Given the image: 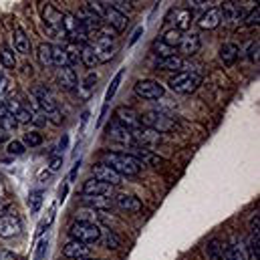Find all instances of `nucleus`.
<instances>
[{
    "mask_svg": "<svg viewBox=\"0 0 260 260\" xmlns=\"http://www.w3.org/2000/svg\"><path fill=\"white\" fill-rule=\"evenodd\" d=\"M101 164L115 170L119 176H127V178L139 176L141 168H143L135 157H131L129 153H117V151H103L101 153Z\"/></svg>",
    "mask_w": 260,
    "mask_h": 260,
    "instance_id": "1",
    "label": "nucleus"
},
{
    "mask_svg": "<svg viewBox=\"0 0 260 260\" xmlns=\"http://www.w3.org/2000/svg\"><path fill=\"white\" fill-rule=\"evenodd\" d=\"M69 234L73 240L83 242V244H95L101 238V228L95 222H75L69 228Z\"/></svg>",
    "mask_w": 260,
    "mask_h": 260,
    "instance_id": "2",
    "label": "nucleus"
},
{
    "mask_svg": "<svg viewBox=\"0 0 260 260\" xmlns=\"http://www.w3.org/2000/svg\"><path fill=\"white\" fill-rule=\"evenodd\" d=\"M202 83V75L200 73H192V71H182L178 75H174L170 79V89L176 91V93H182V95H188L196 91Z\"/></svg>",
    "mask_w": 260,
    "mask_h": 260,
    "instance_id": "3",
    "label": "nucleus"
},
{
    "mask_svg": "<svg viewBox=\"0 0 260 260\" xmlns=\"http://www.w3.org/2000/svg\"><path fill=\"white\" fill-rule=\"evenodd\" d=\"M139 123H143L147 129L157 131L159 135L161 133H168V131H172L176 127L174 119L168 117V115H164V113H159V111H147V113L139 115Z\"/></svg>",
    "mask_w": 260,
    "mask_h": 260,
    "instance_id": "4",
    "label": "nucleus"
},
{
    "mask_svg": "<svg viewBox=\"0 0 260 260\" xmlns=\"http://www.w3.org/2000/svg\"><path fill=\"white\" fill-rule=\"evenodd\" d=\"M133 91H135L137 97L147 99V101H155V99H161L164 97V87L157 81H151V79L137 81L135 87H133Z\"/></svg>",
    "mask_w": 260,
    "mask_h": 260,
    "instance_id": "5",
    "label": "nucleus"
},
{
    "mask_svg": "<svg viewBox=\"0 0 260 260\" xmlns=\"http://www.w3.org/2000/svg\"><path fill=\"white\" fill-rule=\"evenodd\" d=\"M43 20H45V24L53 30V35H55L57 39L67 37L65 30H63V12L57 10L53 4H45V6H43Z\"/></svg>",
    "mask_w": 260,
    "mask_h": 260,
    "instance_id": "6",
    "label": "nucleus"
},
{
    "mask_svg": "<svg viewBox=\"0 0 260 260\" xmlns=\"http://www.w3.org/2000/svg\"><path fill=\"white\" fill-rule=\"evenodd\" d=\"M105 131H107V137L113 139V141L119 143V145H127V147H133V145H135V139H133L131 131L127 129V127H123V125H119L117 121L107 123Z\"/></svg>",
    "mask_w": 260,
    "mask_h": 260,
    "instance_id": "7",
    "label": "nucleus"
},
{
    "mask_svg": "<svg viewBox=\"0 0 260 260\" xmlns=\"http://www.w3.org/2000/svg\"><path fill=\"white\" fill-rule=\"evenodd\" d=\"M131 135H133V139H135V145H139V147H145V149H149L151 151V147H155L159 141H161V135L157 133V131L153 129H147V127H137L135 131H131Z\"/></svg>",
    "mask_w": 260,
    "mask_h": 260,
    "instance_id": "8",
    "label": "nucleus"
},
{
    "mask_svg": "<svg viewBox=\"0 0 260 260\" xmlns=\"http://www.w3.org/2000/svg\"><path fill=\"white\" fill-rule=\"evenodd\" d=\"M32 99L37 101V105H39V109H45L47 113H51V111H55L57 109V101H55V97H53V93L47 89V87H43V85H37L35 89H32Z\"/></svg>",
    "mask_w": 260,
    "mask_h": 260,
    "instance_id": "9",
    "label": "nucleus"
},
{
    "mask_svg": "<svg viewBox=\"0 0 260 260\" xmlns=\"http://www.w3.org/2000/svg\"><path fill=\"white\" fill-rule=\"evenodd\" d=\"M91 172H93L95 180H99V182H103V184H109V186H119V184H123V176H119L115 170H111V168H107V166H103V164L93 166Z\"/></svg>",
    "mask_w": 260,
    "mask_h": 260,
    "instance_id": "10",
    "label": "nucleus"
},
{
    "mask_svg": "<svg viewBox=\"0 0 260 260\" xmlns=\"http://www.w3.org/2000/svg\"><path fill=\"white\" fill-rule=\"evenodd\" d=\"M20 230H22V226L16 216H12V214L0 216V238H14L20 234Z\"/></svg>",
    "mask_w": 260,
    "mask_h": 260,
    "instance_id": "11",
    "label": "nucleus"
},
{
    "mask_svg": "<svg viewBox=\"0 0 260 260\" xmlns=\"http://www.w3.org/2000/svg\"><path fill=\"white\" fill-rule=\"evenodd\" d=\"M115 121L123 127H127L129 131H135L137 127H141L139 123V115L131 109V107H117L115 109Z\"/></svg>",
    "mask_w": 260,
    "mask_h": 260,
    "instance_id": "12",
    "label": "nucleus"
},
{
    "mask_svg": "<svg viewBox=\"0 0 260 260\" xmlns=\"http://www.w3.org/2000/svg\"><path fill=\"white\" fill-rule=\"evenodd\" d=\"M4 105H6L8 113L16 119V123H28V121H32V119H35L32 111H30V109H26V107H22V105H20V101H16V99H6V101H4Z\"/></svg>",
    "mask_w": 260,
    "mask_h": 260,
    "instance_id": "13",
    "label": "nucleus"
},
{
    "mask_svg": "<svg viewBox=\"0 0 260 260\" xmlns=\"http://www.w3.org/2000/svg\"><path fill=\"white\" fill-rule=\"evenodd\" d=\"M105 4V14H103V18H105V22H107V26H111L115 32H121V30H125V26H127V16H123V14H119L117 10H113L111 6H107V2H103Z\"/></svg>",
    "mask_w": 260,
    "mask_h": 260,
    "instance_id": "14",
    "label": "nucleus"
},
{
    "mask_svg": "<svg viewBox=\"0 0 260 260\" xmlns=\"http://www.w3.org/2000/svg\"><path fill=\"white\" fill-rule=\"evenodd\" d=\"M77 20H79V24H81L87 32H91V30H95V32H97V30H99V26L103 24V20H101L97 14H93L87 6H83V8H81V12H79Z\"/></svg>",
    "mask_w": 260,
    "mask_h": 260,
    "instance_id": "15",
    "label": "nucleus"
},
{
    "mask_svg": "<svg viewBox=\"0 0 260 260\" xmlns=\"http://www.w3.org/2000/svg\"><path fill=\"white\" fill-rule=\"evenodd\" d=\"M131 157H135L139 164H145V166H153V168H157L159 166V155H155L153 151H149V149H145V147H139V145H133L131 147Z\"/></svg>",
    "mask_w": 260,
    "mask_h": 260,
    "instance_id": "16",
    "label": "nucleus"
},
{
    "mask_svg": "<svg viewBox=\"0 0 260 260\" xmlns=\"http://www.w3.org/2000/svg\"><path fill=\"white\" fill-rule=\"evenodd\" d=\"M220 22H222V10H220V8H210L208 12H204V14L200 16L198 26L204 28V30H212V28L220 26Z\"/></svg>",
    "mask_w": 260,
    "mask_h": 260,
    "instance_id": "17",
    "label": "nucleus"
},
{
    "mask_svg": "<svg viewBox=\"0 0 260 260\" xmlns=\"http://www.w3.org/2000/svg\"><path fill=\"white\" fill-rule=\"evenodd\" d=\"M63 254H65L67 258H87L89 254H91V250H89V246L87 244H83V242H77V240H71V242H67L65 246H63Z\"/></svg>",
    "mask_w": 260,
    "mask_h": 260,
    "instance_id": "18",
    "label": "nucleus"
},
{
    "mask_svg": "<svg viewBox=\"0 0 260 260\" xmlns=\"http://www.w3.org/2000/svg\"><path fill=\"white\" fill-rule=\"evenodd\" d=\"M178 47H180L182 57H194L196 53L200 51V37H198L196 32L184 35V37H182V43H180Z\"/></svg>",
    "mask_w": 260,
    "mask_h": 260,
    "instance_id": "19",
    "label": "nucleus"
},
{
    "mask_svg": "<svg viewBox=\"0 0 260 260\" xmlns=\"http://www.w3.org/2000/svg\"><path fill=\"white\" fill-rule=\"evenodd\" d=\"M57 81H59V85H61L65 91L77 89V73H75V69H71L69 65L61 67L59 73H57Z\"/></svg>",
    "mask_w": 260,
    "mask_h": 260,
    "instance_id": "20",
    "label": "nucleus"
},
{
    "mask_svg": "<svg viewBox=\"0 0 260 260\" xmlns=\"http://www.w3.org/2000/svg\"><path fill=\"white\" fill-rule=\"evenodd\" d=\"M238 57H240L238 45H234V43H224V45L220 47V61L226 67L234 65V63L238 61Z\"/></svg>",
    "mask_w": 260,
    "mask_h": 260,
    "instance_id": "21",
    "label": "nucleus"
},
{
    "mask_svg": "<svg viewBox=\"0 0 260 260\" xmlns=\"http://www.w3.org/2000/svg\"><path fill=\"white\" fill-rule=\"evenodd\" d=\"M115 204L121 208V210H125V212H139L141 210V202H139V198H135V196H129V194H117L115 196Z\"/></svg>",
    "mask_w": 260,
    "mask_h": 260,
    "instance_id": "22",
    "label": "nucleus"
},
{
    "mask_svg": "<svg viewBox=\"0 0 260 260\" xmlns=\"http://www.w3.org/2000/svg\"><path fill=\"white\" fill-rule=\"evenodd\" d=\"M83 194L85 196H107L111 194V186L109 184H103V182H99V180H89V182H85V186H83Z\"/></svg>",
    "mask_w": 260,
    "mask_h": 260,
    "instance_id": "23",
    "label": "nucleus"
},
{
    "mask_svg": "<svg viewBox=\"0 0 260 260\" xmlns=\"http://www.w3.org/2000/svg\"><path fill=\"white\" fill-rule=\"evenodd\" d=\"M222 12H224V20L228 22V24H238L240 22V18H242V8L236 4V2H226L224 4V8H220Z\"/></svg>",
    "mask_w": 260,
    "mask_h": 260,
    "instance_id": "24",
    "label": "nucleus"
},
{
    "mask_svg": "<svg viewBox=\"0 0 260 260\" xmlns=\"http://www.w3.org/2000/svg\"><path fill=\"white\" fill-rule=\"evenodd\" d=\"M83 204L93 208V210H99V212H105V210H109L113 206L111 198H105V196H85Z\"/></svg>",
    "mask_w": 260,
    "mask_h": 260,
    "instance_id": "25",
    "label": "nucleus"
},
{
    "mask_svg": "<svg viewBox=\"0 0 260 260\" xmlns=\"http://www.w3.org/2000/svg\"><path fill=\"white\" fill-rule=\"evenodd\" d=\"M14 49L18 53H22V55H28L30 53V39L26 37V32L20 26L14 28Z\"/></svg>",
    "mask_w": 260,
    "mask_h": 260,
    "instance_id": "26",
    "label": "nucleus"
},
{
    "mask_svg": "<svg viewBox=\"0 0 260 260\" xmlns=\"http://www.w3.org/2000/svg\"><path fill=\"white\" fill-rule=\"evenodd\" d=\"M37 57H39V63L43 67H51L53 65V45L41 43L37 49Z\"/></svg>",
    "mask_w": 260,
    "mask_h": 260,
    "instance_id": "27",
    "label": "nucleus"
},
{
    "mask_svg": "<svg viewBox=\"0 0 260 260\" xmlns=\"http://www.w3.org/2000/svg\"><path fill=\"white\" fill-rule=\"evenodd\" d=\"M81 63H83L85 67H89V69H95V67L99 65V59H97L95 49H93L91 45L81 47Z\"/></svg>",
    "mask_w": 260,
    "mask_h": 260,
    "instance_id": "28",
    "label": "nucleus"
},
{
    "mask_svg": "<svg viewBox=\"0 0 260 260\" xmlns=\"http://www.w3.org/2000/svg\"><path fill=\"white\" fill-rule=\"evenodd\" d=\"M226 260H250L248 246H246V244H242V242L234 244V246L228 250V254H226Z\"/></svg>",
    "mask_w": 260,
    "mask_h": 260,
    "instance_id": "29",
    "label": "nucleus"
},
{
    "mask_svg": "<svg viewBox=\"0 0 260 260\" xmlns=\"http://www.w3.org/2000/svg\"><path fill=\"white\" fill-rule=\"evenodd\" d=\"M182 37H184V32L182 30H178V28H170V30H166L164 32V37L159 39L164 45H168V47H172V49H176L180 43H182Z\"/></svg>",
    "mask_w": 260,
    "mask_h": 260,
    "instance_id": "30",
    "label": "nucleus"
},
{
    "mask_svg": "<svg viewBox=\"0 0 260 260\" xmlns=\"http://www.w3.org/2000/svg\"><path fill=\"white\" fill-rule=\"evenodd\" d=\"M184 59L182 57H170V59H164V61H159V65L157 69H161V71H182L184 69Z\"/></svg>",
    "mask_w": 260,
    "mask_h": 260,
    "instance_id": "31",
    "label": "nucleus"
},
{
    "mask_svg": "<svg viewBox=\"0 0 260 260\" xmlns=\"http://www.w3.org/2000/svg\"><path fill=\"white\" fill-rule=\"evenodd\" d=\"M65 53H67V63H69L71 69L81 63V47H79V45L71 43L69 47H65Z\"/></svg>",
    "mask_w": 260,
    "mask_h": 260,
    "instance_id": "32",
    "label": "nucleus"
},
{
    "mask_svg": "<svg viewBox=\"0 0 260 260\" xmlns=\"http://www.w3.org/2000/svg\"><path fill=\"white\" fill-rule=\"evenodd\" d=\"M190 22H192V12L190 10H176V28L178 30H186L188 26H190Z\"/></svg>",
    "mask_w": 260,
    "mask_h": 260,
    "instance_id": "33",
    "label": "nucleus"
},
{
    "mask_svg": "<svg viewBox=\"0 0 260 260\" xmlns=\"http://www.w3.org/2000/svg\"><path fill=\"white\" fill-rule=\"evenodd\" d=\"M153 53H155L157 57H161V61H164V59L174 57V55H176V49H172V47L164 45L161 41H155V43H153Z\"/></svg>",
    "mask_w": 260,
    "mask_h": 260,
    "instance_id": "34",
    "label": "nucleus"
},
{
    "mask_svg": "<svg viewBox=\"0 0 260 260\" xmlns=\"http://www.w3.org/2000/svg\"><path fill=\"white\" fill-rule=\"evenodd\" d=\"M101 242H103V246L105 248H109V250H115V248H119V236L115 234V232H111V230H107L105 232V236H103V232H101V238H99Z\"/></svg>",
    "mask_w": 260,
    "mask_h": 260,
    "instance_id": "35",
    "label": "nucleus"
},
{
    "mask_svg": "<svg viewBox=\"0 0 260 260\" xmlns=\"http://www.w3.org/2000/svg\"><path fill=\"white\" fill-rule=\"evenodd\" d=\"M0 63L4 69H14L16 67V59H14V53L8 49V47H4L2 51H0Z\"/></svg>",
    "mask_w": 260,
    "mask_h": 260,
    "instance_id": "36",
    "label": "nucleus"
},
{
    "mask_svg": "<svg viewBox=\"0 0 260 260\" xmlns=\"http://www.w3.org/2000/svg\"><path fill=\"white\" fill-rule=\"evenodd\" d=\"M107 6H111L113 10H117L119 14H123V16H127L131 10H133V4H131L129 0H115V2H107Z\"/></svg>",
    "mask_w": 260,
    "mask_h": 260,
    "instance_id": "37",
    "label": "nucleus"
},
{
    "mask_svg": "<svg viewBox=\"0 0 260 260\" xmlns=\"http://www.w3.org/2000/svg\"><path fill=\"white\" fill-rule=\"evenodd\" d=\"M208 258L210 260H224V248L220 246L218 240H212L208 246Z\"/></svg>",
    "mask_w": 260,
    "mask_h": 260,
    "instance_id": "38",
    "label": "nucleus"
},
{
    "mask_svg": "<svg viewBox=\"0 0 260 260\" xmlns=\"http://www.w3.org/2000/svg\"><path fill=\"white\" fill-rule=\"evenodd\" d=\"M53 65H57L59 69L69 65V63H67L65 47H53Z\"/></svg>",
    "mask_w": 260,
    "mask_h": 260,
    "instance_id": "39",
    "label": "nucleus"
},
{
    "mask_svg": "<svg viewBox=\"0 0 260 260\" xmlns=\"http://www.w3.org/2000/svg\"><path fill=\"white\" fill-rule=\"evenodd\" d=\"M43 143V135L41 133H37V131H28V133H24V145H28V147H37V145H41Z\"/></svg>",
    "mask_w": 260,
    "mask_h": 260,
    "instance_id": "40",
    "label": "nucleus"
},
{
    "mask_svg": "<svg viewBox=\"0 0 260 260\" xmlns=\"http://www.w3.org/2000/svg\"><path fill=\"white\" fill-rule=\"evenodd\" d=\"M18 127V123H16V119L10 115V113H6L2 119H0V129L2 131H14Z\"/></svg>",
    "mask_w": 260,
    "mask_h": 260,
    "instance_id": "41",
    "label": "nucleus"
},
{
    "mask_svg": "<svg viewBox=\"0 0 260 260\" xmlns=\"http://www.w3.org/2000/svg\"><path fill=\"white\" fill-rule=\"evenodd\" d=\"M41 204H43V192H32V194L28 196V208H30V212H39Z\"/></svg>",
    "mask_w": 260,
    "mask_h": 260,
    "instance_id": "42",
    "label": "nucleus"
},
{
    "mask_svg": "<svg viewBox=\"0 0 260 260\" xmlns=\"http://www.w3.org/2000/svg\"><path fill=\"white\" fill-rule=\"evenodd\" d=\"M8 153L10 155H22L24 153V143H20V141H10L8 143Z\"/></svg>",
    "mask_w": 260,
    "mask_h": 260,
    "instance_id": "43",
    "label": "nucleus"
},
{
    "mask_svg": "<svg viewBox=\"0 0 260 260\" xmlns=\"http://www.w3.org/2000/svg\"><path fill=\"white\" fill-rule=\"evenodd\" d=\"M258 18H260V8L256 6V8H252V12L244 18V24H246V26H254V24H258Z\"/></svg>",
    "mask_w": 260,
    "mask_h": 260,
    "instance_id": "44",
    "label": "nucleus"
},
{
    "mask_svg": "<svg viewBox=\"0 0 260 260\" xmlns=\"http://www.w3.org/2000/svg\"><path fill=\"white\" fill-rule=\"evenodd\" d=\"M49 121H51L53 125H63V123H65V117H63V113H61L59 109H55V111L49 113Z\"/></svg>",
    "mask_w": 260,
    "mask_h": 260,
    "instance_id": "45",
    "label": "nucleus"
},
{
    "mask_svg": "<svg viewBox=\"0 0 260 260\" xmlns=\"http://www.w3.org/2000/svg\"><path fill=\"white\" fill-rule=\"evenodd\" d=\"M119 81H121V73H117L115 75V79H113V83H111V87H109V91H107V101H111V97L115 95V91H117V85H119Z\"/></svg>",
    "mask_w": 260,
    "mask_h": 260,
    "instance_id": "46",
    "label": "nucleus"
},
{
    "mask_svg": "<svg viewBox=\"0 0 260 260\" xmlns=\"http://www.w3.org/2000/svg\"><path fill=\"white\" fill-rule=\"evenodd\" d=\"M95 81H97V75H95V73H89V75H87V79L83 81V85H85V89H87V91H85V95H89V91L93 89Z\"/></svg>",
    "mask_w": 260,
    "mask_h": 260,
    "instance_id": "47",
    "label": "nucleus"
},
{
    "mask_svg": "<svg viewBox=\"0 0 260 260\" xmlns=\"http://www.w3.org/2000/svg\"><path fill=\"white\" fill-rule=\"evenodd\" d=\"M61 166H63V157H51V161H49V170L51 172H59L61 170Z\"/></svg>",
    "mask_w": 260,
    "mask_h": 260,
    "instance_id": "48",
    "label": "nucleus"
},
{
    "mask_svg": "<svg viewBox=\"0 0 260 260\" xmlns=\"http://www.w3.org/2000/svg\"><path fill=\"white\" fill-rule=\"evenodd\" d=\"M6 91H8V81H6V77H4L2 73H0V101L4 99Z\"/></svg>",
    "mask_w": 260,
    "mask_h": 260,
    "instance_id": "49",
    "label": "nucleus"
},
{
    "mask_svg": "<svg viewBox=\"0 0 260 260\" xmlns=\"http://www.w3.org/2000/svg\"><path fill=\"white\" fill-rule=\"evenodd\" d=\"M45 250H47V240H41V242H39V252H37V260L43 258Z\"/></svg>",
    "mask_w": 260,
    "mask_h": 260,
    "instance_id": "50",
    "label": "nucleus"
},
{
    "mask_svg": "<svg viewBox=\"0 0 260 260\" xmlns=\"http://www.w3.org/2000/svg\"><path fill=\"white\" fill-rule=\"evenodd\" d=\"M250 61H258V43H254L250 49Z\"/></svg>",
    "mask_w": 260,
    "mask_h": 260,
    "instance_id": "51",
    "label": "nucleus"
},
{
    "mask_svg": "<svg viewBox=\"0 0 260 260\" xmlns=\"http://www.w3.org/2000/svg\"><path fill=\"white\" fill-rule=\"evenodd\" d=\"M0 260H16V258H14L12 252H8V250H0Z\"/></svg>",
    "mask_w": 260,
    "mask_h": 260,
    "instance_id": "52",
    "label": "nucleus"
},
{
    "mask_svg": "<svg viewBox=\"0 0 260 260\" xmlns=\"http://www.w3.org/2000/svg\"><path fill=\"white\" fill-rule=\"evenodd\" d=\"M141 32H143V28H137V30H135V35L131 37V43H129V45H133V43H135V41L139 39V35H141Z\"/></svg>",
    "mask_w": 260,
    "mask_h": 260,
    "instance_id": "53",
    "label": "nucleus"
},
{
    "mask_svg": "<svg viewBox=\"0 0 260 260\" xmlns=\"http://www.w3.org/2000/svg\"><path fill=\"white\" fill-rule=\"evenodd\" d=\"M4 198H6V190H4V186L0 182V202H4Z\"/></svg>",
    "mask_w": 260,
    "mask_h": 260,
    "instance_id": "54",
    "label": "nucleus"
},
{
    "mask_svg": "<svg viewBox=\"0 0 260 260\" xmlns=\"http://www.w3.org/2000/svg\"><path fill=\"white\" fill-rule=\"evenodd\" d=\"M79 260H99V258H91V256H87V258H79Z\"/></svg>",
    "mask_w": 260,
    "mask_h": 260,
    "instance_id": "55",
    "label": "nucleus"
}]
</instances>
